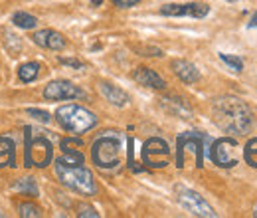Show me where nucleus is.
I'll use <instances>...</instances> for the list:
<instances>
[{
    "label": "nucleus",
    "instance_id": "nucleus-1",
    "mask_svg": "<svg viewBox=\"0 0 257 218\" xmlns=\"http://www.w3.org/2000/svg\"><path fill=\"white\" fill-rule=\"evenodd\" d=\"M212 119L224 133L231 135H245L251 123L253 113L245 101H241L235 95H222L212 105Z\"/></svg>",
    "mask_w": 257,
    "mask_h": 218
},
{
    "label": "nucleus",
    "instance_id": "nucleus-2",
    "mask_svg": "<svg viewBox=\"0 0 257 218\" xmlns=\"http://www.w3.org/2000/svg\"><path fill=\"white\" fill-rule=\"evenodd\" d=\"M54 169H56L60 183L69 190L85 194V196H93L97 192L93 173L87 167H83V163H73V161H67L62 157V159H56Z\"/></svg>",
    "mask_w": 257,
    "mask_h": 218
},
{
    "label": "nucleus",
    "instance_id": "nucleus-3",
    "mask_svg": "<svg viewBox=\"0 0 257 218\" xmlns=\"http://www.w3.org/2000/svg\"><path fill=\"white\" fill-rule=\"evenodd\" d=\"M56 121L64 127L67 133L81 135L91 131L97 125V115L87 107H81L77 103H67L56 109Z\"/></svg>",
    "mask_w": 257,
    "mask_h": 218
},
{
    "label": "nucleus",
    "instance_id": "nucleus-4",
    "mask_svg": "<svg viewBox=\"0 0 257 218\" xmlns=\"http://www.w3.org/2000/svg\"><path fill=\"white\" fill-rule=\"evenodd\" d=\"M91 159L99 169H115L121 163V139L117 135H101L91 147Z\"/></svg>",
    "mask_w": 257,
    "mask_h": 218
},
{
    "label": "nucleus",
    "instance_id": "nucleus-5",
    "mask_svg": "<svg viewBox=\"0 0 257 218\" xmlns=\"http://www.w3.org/2000/svg\"><path fill=\"white\" fill-rule=\"evenodd\" d=\"M176 198L182 204V208H186L190 214L202 218H216L218 212L204 200V196H200L196 190L186 187H176Z\"/></svg>",
    "mask_w": 257,
    "mask_h": 218
},
{
    "label": "nucleus",
    "instance_id": "nucleus-6",
    "mask_svg": "<svg viewBox=\"0 0 257 218\" xmlns=\"http://www.w3.org/2000/svg\"><path fill=\"white\" fill-rule=\"evenodd\" d=\"M204 143H210V139L202 133H196V131H188V133H182L178 137V155H176V165L178 167H184L182 163V151L186 147H190L194 153H196V167H204V153H206V145Z\"/></svg>",
    "mask_w": 257,
    "mask_h": 218
},
{
    "label": "nucleus",
    "instance_id": "nucleus-7",
    "mask_svg": "<svg viewBox=\"0 0 257 218\" xmlns=\"http://www.w3.org/2000/svg\"><path fill=\"white\" fill-rule=\"evenodd\" d=\"M85 97V92L67 80H54L44 88V99L48 101H65V99H79Z\"/></svg>",
    "mask_w": 257,
    "mask_h": 218
},
{
    "label": "nucleus",
    "instance_id": "nucleus-8",
    "mask_svg": "<svg viewBox=\"0 0 257 218\" xmlns=\"http://www.w3.org/2000/svg\"><path fill=\"white\" fill-rule=\"evenodd\" d=\"M235 139L231 137H222L218 141H212V151H210V157L212 161L222 167V169H231L237 165V157H235Z\"/></svg>",
    "mask_w": 257,
    "mask_h": 218
},
{
    "label": "nucleus",
    "instance_id": "nucleus-9",
    "mask_svg": "<svg viewBox=\"0 0 257 218\" xmlns=\"http://www.w3.org/2000/svg\"><path fill=\"white\" fill-rule=\"evenodd\" d=\"M54 159V151H52V143L46 141L44 137L34 139L32 143L26 149V167H48Z\"/></svg>",
    "mask_w": 257,
    "mask_h": 218
},
{
    "label": "nucleus",
    "instance_id": "nucleus-10",
    "mask_svg": "<svg viewBox=\"0 0 257 218\" xmlns=\"http://www.w3.org/2000/svg\"><path fill=\"white\" fill-rule=\"evenodd\" d=\"M162 16H172V18H182V16H190V18H206L210 14V6L202 4V2H184V4H164L161 8Z\"/></svg>",
    "mask_w": 257,
    "mask_h": 218
},
{
    "label": "nucleus",
    "instance_id": "nucleus-11",
    "mask_svg": "<svg viewBox=\"0 0 257 218\" xmlns=\"http://www.w3.org/2000/svg\"><path fill=\"white\" fill-rule=\"evenodd\" d=\"M30 38H32V42L36 46H40L44 50H52V52H62L65 46H67V40H65L64 34L62 32L50 30V28L34 32Z\"/></svg>",
    "mask_w": 257,
    "mask_h": 218
},
{
    "label": "nucleus",
    "instance_id": "nucleus-12",
    "mask_svg": "<svg viewBox=\"0 0 257 218\" xmlns=\"http://www.w3.org/2000/svg\"><path fill=\"white\" fill-rule=\"evenodd\" d=\"M133 80L139 86H145V88H151V90H166V82L162 80L161 74H157L155 69H151L147 65L137 67L133 71Z\"/></svg>",
    "mask_w": 257,
    "mask_h": 218
},
{
    "label": "nucleus",
    "instance_id": "nucleus-13",
    "mask_svg": "<svg viewBox=\"0 0 257 218\" xmlns=\"http://www.w3.org/2000/svg\"><path fill=\"white\" fill-rule=\"evenodd\" d=\"M170 67H172L174 76H176L180 82L188 84V86H190V84H196V82L200 80V69H198L192 62H188V60H172Z\"/></svg>",
    "mask_w": 257,
    "mask_h": 218
},
{
    "label": "nucleus",
    "instance_id": "nucleus-14",
    "mask_svg": "<svg viewBox=\"0 0 257 218\" xmlns=\"http://www.w3.org/2000/svg\"><path fill=\"white\" fill-rule=\"evenodd\" d=\"M99 92H101V95H103L111 105H115V107H125L128 103L127 92L121 90L119 86L111 84V82H101V84H99Z\"/></svg>",
    "mask_w": 257,
    "mask_h": 218
},
{
    "label": "nucleus",
    "instance_id": "nucleus-15",
    "mask_svg": "<svg viewBox=\"0 0 257 218\" xmlns=\"http://www.w3.org/2000/svg\"><path fill=\"white\" fill-rule=\"evenodd\" d=\"M161 103L168 113H172V115H176V117H180V119H190V117H192V107H190L182 97L168 95V97H162Z\"/></svg>",
    "mask_w": 257,
    "mask_h": 218
},
{
    "label": "nucleus",
    "instance_id": "nucleus-16",
    "mask_svg": "<svg viewBox=\"0 0 257 218\" xmlns=\"http://www.w3.org/2000/svg\"><path fill=\"white\" fill-rule=\"evenodd\" d=\"M153 155H161L164 159H168L170 155V149H168V145L162 141V139H149L147 143H145V149H143V161H145V165H147V161L151 159Z\"/></svg>",
    "mask_w": 257,
    "mask_h": 218
},
{
    "label": "nucleus",
    "instance_id": "nucleus-17",
    "mask_svg": "<svg viewBox=\"0 0 257 218\" xmlns=\"http://www.w3.org/2000/svg\"><path fill=\"white\" fill-rule=\"evenodd\" d=\"M38 76H40V63L38 62H26L18 67V78H20V82H24V84L36 82Z\"/></svg>",
    "mask_w": 257,
    "mask_h": 218
},
{
    "label": "nucleus",
    "instance_id": "nucleus-18",
    "mask_svg": "<svg viewBox=\"0 0 257 218\" xmlns=\"http://www.w3.org/2000/svg\"><path fill=\"white\" fill-rule=\"evenodd\" d=\"M10 22L20 30H32V28L38 26V18L28 14V12H14Z\"/></svg>",
    "mask_w": 257,
    "mask_h": 218
},
{
    "label": "nucleus",
    "instance_id": "nucleus-19",
    "mask_svg": "<svg viewBox=\"0 0 257 218\" xmlns=\"http://www.w3.org/2000/svg\"><path fill=\"white\" fill-rule=\"evenodd\" d=\"M243 159H245V163L249 167H255L257 169V137L251 139V141H247V145L243 149Z\"/></svg>",
    "mask_w": 257,
    "mask_h": 218
},
{
    "label": "nucleus",
    "instance_id": "nucleus-20",
    "mask_svg": "<svg viewBox=\"0 0 257 218\" xmlns=\"http://www.w3.org/2000/svg\"><path fill=\"white\" fill-rule=\"evenodd\" d=\"M18 212H20V216H24V218L42 216V208H40L38 204H34V202H22V204L18 206Z\"/></svg>",
    "mask_w": 257,
    "mask_h": 218
},
{
    "label": "nucleus",
    "instance_id": "nucleus-21",
    "mask_svg": "<svg viewBox=\"0 0 257 218\" xmlns=\"http://www.w3.org/2000/svg\"><path fill=\"white\" fill-rule=\"evenodd\" d=\"M16 190L24 192V194H30V196H38V185L34 179H20L16 183Z\"/></svg>",
    "mask_w": 257,
    "mask_h": 218
},
{
    "label": "nucleus",
    "instance_id": "nucleus-22",
    "mask_svg": "<svg viewBox=\"0 0 257 218\" xmlns=\"http://www.w3.org/2000/svg\"><path fill=\"white\" fill-rule=\"evenodd\" d=\"M220 60L224 63H227L231 69H235V71H241L243 69V62L239 60V58H233V56H227V54H220Z\"/></svg>",
    "mask_w": 257,
    "mask_h": 218
},
{
    "label": "nucleus",
    "instance_id": "nucleus-23",
    "mask_svg": "<svg viewBox=\"0 0 257 218\" xmlns=\"http://www.w3.org/2000/svg\"><path fill=\"white\" fill-rule=\"evenodd\" d=\"M26 113H28V115H32L36 121H42V123H48V121L52 119V117H50V113H48V111H44V109H32V107H30V109H26Z\"/></svg>",
    "mask_w": 257,
    "mask_h": 218
},
{
    "label": "nucleus",
    "instance_id": "nucleus-24",
    "mask_svg": "<svg viewBox=\"0 0 257 218\" xmlns=\"http://www.w3.org/2000/svg\"><path fill=\"white\" fill-rule=\"evenodd\" d=\"M79 212H77V216L83 218V216H91V218H99V212H97L93 206H85V204H81L79 208H77Z\"/></svg>",
    "mask_w": 257,
    "mask_h": 218
},
{
    "label": "nucleus",
    "instance_id": "nucleus-25",
    "mask_svg": "<svg viewBox=\"0 0 257 218\" xmlns=\"http://www.w3.org/2000/svg\"><path fill=\"white\" fill-rule=\"evenodd\" d=\"M60 63H62V65H67V67H75V69H83V67H85V63L75 60V58H60Z\"/></svg>",
    "mask_w": 257,
    "mask_h": 218
},
{
    "label": "nucleus",
    "instance_id": "nucleus-26",
    "mask_svg": "<svg viewBox=\"0 0 257 218\" xmlns=\"http://www.w3.org/2000/svg\"><path fill=\"white\" fill-rule=\"evenodd\" d=\"M139 2H141V0H113V4L119 6V8H131V6L139 4Z\"/></svg>",
    "mask_w": 257,
    "mask_h": 218
},
{
    "label": "nucleus",
    "instance_id": "nucleus-27",
    "mask_svg": "<svg viewBox=\"0 0 257 218\" xmlns=\"http://www.w3.org/2000/svg\"><path fill=\"white\" fill-rule=\"evenodd\" d=\"M249 28H257V14L251 16V20H249Z\"/></svg>",
    "mask_w": 257,
    "mask_h": 218
},
{
    "label": "nucleus",
    "instance_id": "nucleus-28",
    "mask_svg": "<svg viewBox=\"0 0 257 218\" xmlns=\"http://www.w3.org/2000/svg\"><path fill=\"white\" fill-rule=\"evenodd\" d=\"M89 2H91L93 6H101V4H103V0H89Z\"/></svg>",
    "mask_w": 257,
    "mask_h": 218
},
{
    "label": "nucleus",
    "instance_id": "nucleus-29",
    "mask_svg": "<svg viewBox=\"0 0 257 218\" xmlns=\"http://www.w3.org/2000/svg\"><path fill=\"white\" fill-rule=\"evenodd\" d=\"M255 216H257V208H255Z\"/></svg>",
    "mask_w": 257,
    "mask_h": 218
}]
</instances>
